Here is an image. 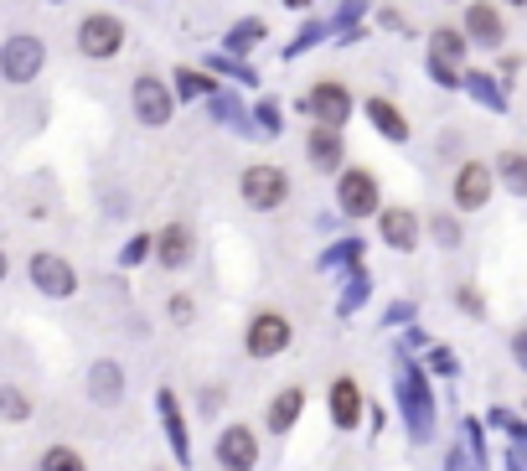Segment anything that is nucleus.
I'll return each instance as SVG.
<instances>
[{"instance_id": "bb28decb", "label": "nucleus", "mask_w": 527, "mask_h": 471, "mask_svg": "<svg viewBox=\"0 0 527 471\" xmlns=\"http://www.w3.org/2000/svg\"><path fill=\"white\" fill-rule=\"evenodd\" d=\"M207 88H212V83H207L202 73H181V94H186V99H197V94H207Z\"/></svg>"}, {"instance_id": "423d86ee", "label": "nucleus", "mask_w": 527, "mask_h": 471, "mask_svg": "<svg viewBox=\"0 0 527 471\" xmlns=\"http://www.w3.org/2000/svg\"><path fill=\"white\" fill-rule=\"evenodd\" d=\"M285 347H290V321L285 316L264 311V316L248 321V352H254V358H274V352H285Z\"/></svg>"}, {"instance_id": "6e6552de", "label": "nucleus", "mask_w": 527, "mask_h": 471, "mask_svg": "<svg viewBox=\"0 0 527 471\" xmlns=\"http://www.w3.org/2000/svg\"><path fill=\"white\" fill-rule=\"evenodd\" d=\"M491 171H486V161H465L460 166V176H455V202L465 213H476V208H486L491 202Z\"/></svg>"}, {"instance_id": "393cba45", "label": "nucleus", "mask_w": 527, "mask_h": 471, "mask_svg": "<svg viewBox=\"0 0 527 471\" xmlns=\"http://www.w3.org/2000/svg\"><path fill=\"white\" fill-rule=\"evenodd\" d=\"M434 239H440L445 249H455L460 244V223L455 218H434Z\"/></svg>"}, {"instance_id": "f3484780", "label": "nucleus", "mask_w": 527, "mask_h": 471, "mask_svg": "<svg viewBox=\"0 0 527 471\" xmlns=\"http://www.w3.org/2000/svg\"><path fill=\"white\" fill-rule=\"evenodd\" d=\"M331 415H336L341 430H352V425L362 420V399H357V384H352V378H341V384L331 389Z\"/></svg>"}, {"instance_id": "ddd939ff", "label": "nucleus", "mask_w": 527, "mask_h": 471, "mask_svg": "<svg viewBox=\"0 0 527 471\" xmlns=\"http://www.w3.org/2000/svg\"><path fill=\"white\" fill-rule=\"evenodd\" d=\"M341 156H347V151H341L336 125H316V130H310V161H316L321 171H336V166H341Z\"/></svg>"}, {"instance_id": "412c9836", "label": "nucleus", "mask_w": 527, "mask_h": 471, "mask_svg": "<svg viewBox=\"0 0 527 471\" xmlns=\"http://www.w3.org/2000/svg\"><path fill=\"white\" fill-rule=\"evenodd\" d=\"M300 404H305V394H300V389L274 394V404H269V425H274V430H290V425H295V415H300Z\"/></svg>"}, {"instance_id": "5701e85b", "label": "nucleus", "mask_w": 527, "mask_h": 471, "mask_svg": "<svg viewBox=\"0 0 527 471\" xmlns=\"http://www.w3.org/2000/svg\"><path fill=\"white\" fill-rule=\"evenodd\" d=\"M31 415V404L21 389H0V420H26Z\"/></svg>"}, {"instance_id": "a211bd4d", "label": "nucleus", "mask_w": 527, "mask_h": 471, "mask_svg": "<svg viewBox=\"0 0 527 471\" xmlns=\"http://www.w3.org/2000/svg\"><path fill=\"white\" fill-rule=\"evenodd\" d=\"M367 120L378 125L388 140H409V120H403V114H398L388 99H367Z\"/></svg>"}, {"instance_id": "2eb2a0df", "label": "nucleus", "mask_w": 527, "mask_h": 471, "mask_svg": "<svg viewBox=\"0 0 527 471\" xmlns=\"http://www.w3.org/2000/svg\"><path fill=\"white\" fill-rule=\"evenodd\" d=\"M383 239H388L393 249H414V239H419V218H414L409 208H388V213H383Z\"/></svg>"}, {"instance_id": "39448f33", "label": "nucleus", "mask_w": 527, "mask_h": 471, "mask_svg": "<svg viewBox=\"0 0 527 471\" xmlns=\"http://www.w3.org/2000/svg\"><path fill=\"white\" fill-rule=\"evenodd\" d=\"M31 280H37L42 296H73L78 290V275L62 254H31Z\"/></svg>"}, {"instance_id": "4be33fe9", "label": "nucleus", "mask_w": 527, "mask_h": 471, "mask_svg": "<svg viewBox=\"0 0 527 471\" xmlns=\"http://www.w3.org/2000/svg\"><path fill=\"white\" fill-rule=\"evenodd\" d=\"M42 471H83V456L68 451V446H52V451L42 456Z\"/></svg>"}, {"instance_id": "aec40b11", "label": "nucleus", "mask_w": 527, "mask_h": 471, "mask_svg": "<svg viewBox=\"0 0 527 471\" xmlns=\"http://www.w3.org/2000/svg\"><path fill=\"white\" fill-rule=\"evenodd\" d=\"M161 420H166V430H171L176 456H181V461H192V446H186V425H181V409H176V394H171V389L161 394Z\"/></svg>"}, {"instance_id": "9d476101", "label": "nucleus", "mask_w": 527, "mask_h": 471, "mask_svg": "<svg viewBox=\"0 0 527 471\" xmlns=\"http://www.w3.org/2000/svg\"><path fill=\"white\" fill-rule=\"evenodd\" d=\"M460 52H465L460 32H450V26H440V32H434V42H429V68H434V78H440V83H460V73H455Z\"/></svg>"}, {"instance_id": "f8f14e48", "label": "nucleus", "mask_w": 527, "mask_h": 471, "mask_svg": "<svg viewBox=\"0 0 527 471\" xmlns=\"http://www.w3.org/2000/svg\"><path fill=\"white\" fill-rule=\"evenodd\" d=\"M310 109H316L321 125H341L352 114V94L341 83H316V88H310Z\"/></svg>"}, {"instance_id": "f257e3e1", "label": "nucleus", "mask_w": 527, "mask_h": 471, "mask_svg": "<svg viewBox=\"0 0 527 471\" xmlns=\"http://www.w3.org/2000/svg\"><path fill=\"white\" fill-rule=\"evenodd\" d=\"M42 63H47L42 37H11L6 52H0V73H6L11 83H31V78L42 73Z\"/></svg>"}, {"instance_id": "c85d7f7f", "label": "nucleus", "mask_w": 527, "mask_h": 471, "mask_svg": "<svg viewBox=\"0 0 527 471\" xmlns=\"http://www.w3.org/2000/svg\"><path fill=\"white\" fill-rule=\"evenodd\" d=\"M512 6H522V0H512Z\"/></svg>"}, {"instance_id": "4468645a", "label": "nucleus", "mask_w": 527, "mask_h": 471, "mask_svg": "<svg viewBox=\"0 0 527 471\" xmlns=\"http://www.w3.org/2000/svg\"><path fill=\"white\" fill-rule=\"evenodd\" d=\"M465 26H471V37H476V42H486V47H502V37H507L502 11H496V6H471Z\"/></svg>"}, {"instance_id": "dca6fc26", "label": "nucleus", "mask_w": 527, "mask_h": 471, "mask_svg": "<svg viewBox=\"0 0 527 471\" xmlns=\"http://www.w3.org/2000/svg\"><path fill=\"white\" fill-rule=\"evenodd\" d=\"M88 394H93V404H114V399L124 394V373H119V363H93V373H88Z\"/></svg>"}, {"instance_id": "6ab92c4d", "label": "nucleus", "mask_w": 527, "mask_h": 471, "mask_svg": "<svg viewBox=\"0 0 527 471\" xmlns=\"http://www.w3.org/2000/svg\"><path fill=\"white\" fill-rule=\"evenodd\" d=\"M403 394H409V420H414V435H424V430H429V394H424V384H419V373H414V368L403 373Z\"/></svg>"}, {"instance_id": "20e7f679", "label": "nucleus", "mask_w": 527, "mask_h": 471, "mask_svg": "<svg viewBox=\"0 0 527 471\" xmlns=\"http://www.w3.org/2000/svg\"><path fill=\"white\" fill-rule=\"evenodd\" d=\"M78 47L88 52V57H114L119 47H124V26L114 21V16H83V26H78Z\"/></svg>"}, {"instance_id": "7ed1b4c3", "label": "nucleus", "mask_w": 527, "mask_h": 471, "mask_svg": "<svg viewBox=\"0 0 527 471\" xmlns=\"http://www.w3.org/2000/svg\"><path fill=\"white\" fill-rule=\"evenodd\" d=\"M336 197H341V213H347V218L378 213V176H372V171H347V176H341V187H336Z\"/></svg>"}, {"instance_id": "0eeeda50", "label": "nucleus", "mask_w": 527, "mask_h": 471, "mask_svg": "<svg viewBox=\"0 0 527 471\" xmlns=\"http://www.w3.org/2000/svg\"><path fill=\"white\" fill-rule=\"evenodd\" d=\"M130 104H135V114L145 125H166L171 120V88L161 83V78H135V94H130Z\"/></svg>"}, {"instance_id": "9b49d317", "label": "nucleus", "mask_w": 527, "mask_h": 471, "mask_svg": "<svg viewBox=\"0 0 527 471\" xmlns=\"http://www.w3.org/2000/svg\"><path fill=\"white\" fill-rule=\"evenodd\" d=\"M192 249H197V239H192V228L186 223H171V228L155 233V259H161L166 270H181V264L192 259Z\"/></svg>"}, {"instance_id": "1a4fd4ad", "label": "nucleus", "mask_w": 527, "mask_h": 471, "mask_svg": "<svg viewBox=\"0 0 527 471\" xmlns=\"http://www.w3.org/2000/svg\"><path fill=\"white\" fill-rule=\"evenodd\" d=\"M217 461H223L228 471H248L259 461V446H254V430L248 425H233L223 430V440H217Z\"/></svg>"}, {"instance_id": "b1692460", "label": "nucleus", "mask_w": 527, "mask_h": 471, "mask_svg": "<svg viewBox=\"0 0 527 471\" xmlns=\"http://www.w3.org/2000/svg\"><path fill=\"white\" fill-rule=\"evenodd\" d=\"M259 37H264V26H259V21H243V26H233V37H228V47H233V52H243V47H254Z\"/></svg>"}, {"instance_id": "a878e982", "label": "nucleus", "mask_w": 527, "mask_h": 471, "mask_svg": "<svg viewBox=\"0 0 527 471\" xmlns=\"http://www.w3.org/2000/svg\"><path fill=\"white\" fill-rule=\"evenodd\" d=\"M502 166H507V182H512V192H527V171H522V156H507Z\"/></svg>"}, {"instance_id": "cd10ccee", "label": "nucleus", "mask_w": 527, "mask_h": 471, "mask_svg": "<svg viewBox=\"0 0 527 471\" xmlns=\"http://www.w3.org/2000/svg\"><path fill=\"white\" fill-rule=\"evenodd\" d=\"M0 280H6V254H0Z\"/></svg>"}, {"instance_id": "f03ea898", "label": "nucleus", "mask_w": 527, "mask_h": 471, "mask_svg": "<svg viewBox=\"0 0 527 471\" xmlns=\"http://www.w3.org/2000/svg\"><path fill=\"white\" fill-rule=\"evenodd\" d=\"M285 192H290V182H285V171H279V166H248V171H243V197H248V208L269 213V208H279V202H285Z\"/></svg>"}]
</instances>
